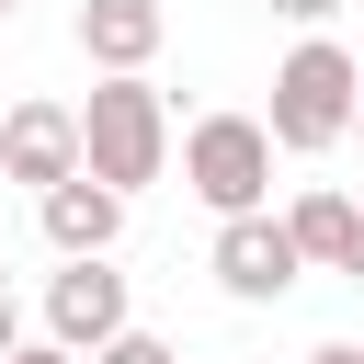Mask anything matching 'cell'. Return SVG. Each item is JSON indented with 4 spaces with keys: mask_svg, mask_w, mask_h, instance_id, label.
<instances>
[{
    "mask_svg": "<svg viewBox=\"0 0 364 364\" xmlns=\"http://www.w3.org/2000/svg\"><path fill=\"white\" fill-rule=\"evenodd\" d=\"M353 216H364V193H353Z\"/></svg>",
    "mask_w": 364,
    "mask_h": 364,
    "instance_id": "obj_18",
    "label": "cell"
},
{
    "mask_svg": "<svg viewBox=\"0 0 364 364\" xmlns=\"http://www.w3.org/2000/svg\"><path fill=\"white\" fill-rule=\"evenodd\" d=\"M353 91H364V68H353L330 34H296L284 68H273V114H262V136H273L284 159H318V148L353 136Z\"/></svg>",
    "mask_w": 364,
    "mask_h": 364,
    "instance_id": "obj_2",
    "label": "cell"
},
{
    "mask_svg": "<svg viewBox=\"0 0 364 364\" xmlns=\"http://www.w3.org/2000/svg\"><path fill=\"white\" fill-rule=\"evenodd\" d=\"M171 148H182V193H193L205 216L273 205V136H262V114H193Z\"/></svg>",
    "mask_w": 364,
    "mask_h": 364,
    "instance_id": "obj_3",
    "label": "cell"
},
{
    "mask_svg": "<svg viewBox=\"0 0 364 364\" xmlns=\"http://www.w3.org/2000/svg\"><path fill=\"white\" fill-rule=\"evenodd\" d=\"M284 239H296V262H318V273H330V262H341V239H353V193H341V182H307V193L284 205Z\"/></svg>",
    "mask_w": 364,
    "mask_h": 364,
    "instance_id": "obj_9",
    "label": "cell"
},
{
    "mask_svg": "<svg viewBox=\"0 0 364 364\" xmlns=\"http://www.w3.org/2000/svg\"><path fill=\"white\" fill-rule=\"evenodd\" d=\"M80 171V102H11L0 114V182H23V193H46V182H68Z\"/></svg>",
    "mask_w": 364,
    "mask_h": 364,
    "instance_id": "obj_6",
    "label": "cell"
},
{
    "mask_svg": "<svg viewBox=\"0 0 364 364\" xmlns=\"http://www.w3.org/2000/svg\"><path fill=\"white\" fill-rule=\"evenodd\" d=\"M11 341H23V307H11V284H0V353H11Z\"/></svg>",
    "mask_w": 364,
    "mask_h": 364,
    "instance_id": "obj_14",
    "label": "cell"
},
{
    "mask_svg": "<svg viewBox=\"0 0 364 364\" xmlns=\"http://www.w3.org/2000/svg\"><path fill=\"white\" fill-rule=\"evenodd\" d=\"M34 228H46V250H57V262H91V250H114V239H125V193H114V182H91V171H68V182H46V193H34Z\"/></svg>",
    "mask_w": 364,
    "mask_h": 364,
    "instance_id": "obj_7",
    "label": "cell"
},
{
    "mask_svg": "<svg viewBox=\"0 0 364 364\" xmlns=\"http://www.w3.org/2000/svg\"><path fill=\"white\" fill-rule=\"evenodd\" d=\"M0 364H80V353H57V341H11Z\"/></svg>",
    "mask_w": 364,
    "mask_h": 364,
    "instance_id": "obj_12",
    "label": "cell"
},
{
    "mask_svg": "<svg viewBox=\"0 0 364 364\" xmlns=\"http://www.w3.org/2000/svg\"><path fill=\"white\" fill-rule=\"evenodd\" d=\"M205 273H216V296H239V307H284L307 262H296L284 216H273V205H250V216H216V250H205Z\"/></svg>",
    "mask_w": 364,
    "mask_h": 364,
    "instance_id": "obj_4",
    "label": "cell"
},
{
    "mask_svg": "<svg viewBox=\"0 0 364 364\" xmlns=\"http://www.w3.org/2000/svg\"><path fill=\"white\" fill-rule=\"evenodd\" d=\"M159 34H171L159 0H80V57H91V68H148Z\"/></svg>",
    "mask_w": 364,
    "mask_h": 364,
    "instance_id": "obj_8",
    "label": "cell"
},
{
    "mask_svg": "<svg viewBox=\"0 0 364 364\" xmlns=\"http://www.w3.org/2000/svg\"><path fill=\"white\" fill-rule=\"evenodd\" d=\"M80 364H182V353H171L159 330H136V318H125V330H114L102 353H80Z\"/></svg>",
    "mask_w": 364,
    "mask_h": 364,
    "instance_id": "obj_10",
    "label": "cell"
},
{
    "mask_svg": "<svg viewBox=\"0 0 364 364\" xmlns=\"http://www.w3.org/2000/svg\"><path fill=\"white\" fill-rule=\"evenodd\" d=\"M307 364H364V353H353V341H318V353H307Z\"/></svg>",
    "mask_w": 364,
    "mask_h": 364,
    "instance_id": "obj_15",
    "label": "cell"
},
{
    "mask_svg": "<svg viewBox=\"0 0 364 364\" xmlns=\"http://www.w3.org/2000/svg\"><path fill=\"white\" fill-rule=\"evenodd\" d=\"M11 11H23V0H0V23H11Z\"/></svg>",
    "mask_w": 364,
    "mask_h": 364,
    "instance_id": "obj_17",
    "label": "cell"
},
{
    "mask_svg": "<svg viewBox=\"0 0 364 364\" xmlns=\"http://www.w3.org/2000/svg\"><path fill=\"white\" fill-rule=\"evenodd\" d=\"M330 273H353V284H364V216H353V239H341V262H330Z\"/></svg>",
    "mask_w": 364,
    "mask_h": 364,
    "instance_id": "obj_13",
    "label": "cell"
},
{
    "mask_svg": "<svg viewBox=\"0 0 364 364\" xmlns=\"http://www.w3.org/2000/svg\"><path fill=\"white\" fill-rule=\"evenodd\" d=\"M125 318H136V296H125L114 250H91V262H57V273H46V341H57V353H102Z\"/></svg>",
    "mask_w": 364,
    "mask_h": 364,
    "instance_id": "obj_5",
    "label": "cell"
},
{
    "mask_svg": "<svg viewBox=\"0 0 364 364\" xmlns=\"http://www.w3.org/2000/svg\"><path fill=\"white\" fill-rule=\"evenodd\" d=\"M353 136H364V91H353Z\"/></svg>",
    "mask_w": 364,
    "mask_h": 364,
    "instance_id": "obj_16",
    "label": "cell"
},
{
    "mask_svg": "<svg viewBox=\"0 0 364 364\" xmlns=\"http://www.w3.org/2000/svg\"><path fill=\"white\" fill-rule=\"evenodd\" d=\"M80 171L114 182L125 205L171 171V102H159L148 68H102V80H91V102H80Z\"/></svg>",
    "mask_w": 364,
    "mask_h": 364,
    "instance_id": "obj_1",
    "label": "cell"
},
{
    "mask_svg": "<svg viewBox=\"0 0 364 364\" xmlns=\"http://www.w3.org/2000/svg\"><path fill=\"white\" fill-rule=\"evenodd\" d=\"M273 11H284V23H296V34H318V23H330V11H341V0H273Z\"/></svg>",
    "mask_w": 364,
    "mask_h": 364,
    "instance_id": "obj_11",
    "label": "cell"
}]
</instances>
